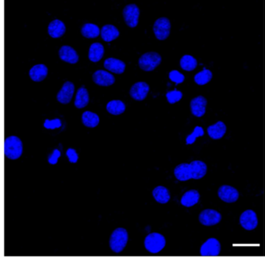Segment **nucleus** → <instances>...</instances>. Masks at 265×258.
I'll return each mask as SVG.
<instances>
[{
  "label": "nucleus",
  "mask_w": 265,
  "mask_h": 258,
  "mask_svg": "<svg viewBox=\"0 0 265 258\" xmlns=\"http://www.w3.org/2000/svg\"><path fill=\"white\" fill-rule=\"evenodd\" d=\"M23 153V143L15 135L8 137L4 143V154L10 160L19 159Z\"/></svg>",
  "instance_id": "f257e3e1"
},
{
  "label": "nucleus",
  "mask_w": 265,
  "mask_h": 258,
  "mask_svg": "<svg viewBox=\"0 0 265 258\" xmlns=\"http://www.w3.org/2000/svg\"><path fill=\"white\" fill-rule=\"evenodd\" d=\"M129 240V234L124 228H117L112 233L110 238V247L112 251L118 254L123 251Z\"/></svg>",
  "instance_id": "f03ea898"
},
{
  "label": "nucleus",
  "mask_w": 265,
  "mask_h": 258,
  "mask_svg": "<svg viewBox=\"0 0 265 258\" xmlns=\"http://www.w3.org/2000/svg\"><path fill=\"white\" fill-rule=\"evenodd\" d=\"M162 62V57L157 52L145 53L138 60V66L141 70L146 72L153 71Z\"/></svg>",
  "instance_id": "7ed1b4c3"
},
{
  "label": "nucleus",
  "mask_w": 265,
  "mask_h": 258,
  "mask_svg": "<svg viewBox=\"0 0 265 258\" xmlns=\"http://www.w3.org/2000/svg\"><path fill=\"white\" fill-rule=\"evenodd\" d=\"M145 247L151 254H158L165 247L166 239L164 236L158 233H152L146 237Z\"/></svg>",
  "instance_id": "20e7f679"
},
{
  "label": "nucleus",
  "mask_w": 265,
  "mask_h": 258,
  "mask_svg": "<svg viewBox=\"0 0 265 258\" xmlns=\"http://www.w3.org/2000/svg\"><path fill=\"white\" fill-rule=\"evenodd\" d=\"M171 23L167 18H160L156 19L153 24L154 35L160 41L168 38L170 34Z\"/></svg>",
  "instance_id": "39448f33"
},
{
  "label": "nucleus",
  "mask_w": 265,
  "mask_h": 258,
  "mask_svg": "<svg viewBox=\"0 0 265 258\" xmlns=\"http://www.w3.org/2000/svg\"><path fill=\"white\" fill-rule=\"evenodd\" d=\"M140 10L135 4H129L124 8L123 18L125 22L131 28H134L138 24Z\"/></svg>",
  "instance_id": "423d86ee"
},
{
  "label": "nucleus",
  "mask_w": 265,
  "mask_h": 258,
  "mask_svg": "<svg viewBox=\"0 0 265 258\" xmlns=\"http://www.w3.org/2000/svg\"><path fill=\"white\" fill-rule=\"evenodd\" d=\"M221 243L215 238H209L202 245L200 254L204 257L219 256L221 252Z\"/></svg>",
  "instance_id": "0eeeda50"
},
{
  "label": "nucleus",
  "mask_w": 265,
  "mask_h": 258,
  "mask_svg": "<svg viewBox=\"0 0 265 258\" xmlns=\"http://www.w3.org/2000/svg\"><path fill=\"white\" fill-rule=\"evenodd\" d=\"M199 221L206 226L217 225L222 220L221 213L214 209H205L199 215Z\"/></svg>",
  "instance_id": "6e6552de"
},
{
  "label": "nucleus",
  "mask_w": 265,
  "mask_h": 258,
  "mask_svg": "<svg viewBox=\"0 0 265 258\" xmlns=\"http://www.w3.org/2000/svg\"><path fill=\"white\" fill-rule=\"evenodd\" d=\"M240 223L241 226L246 230H249V231L254 230L258 225V216L254 211L248 209L243 212L240 216Z\"/></svg>",
  "instance_id": "1a4fd4ad"
},
{
  "label": "nucleus",
  "mask_w": 265,
  "mask_h": 258,
  "mask_svg": "<svg viewBox=\"0 0 265 258\" xmlns=\"http://www.w3.org/2000/svg\"><path fill=\"white\" fill-rule=\"evenodd\" d=\"M219 199L227 203H234L240 198V193L235 187L229 185H223L218 190Z\"/></svg>",
  "instance_id": "9d476101"
},
{
  "label": "nucleus",
  "mask_w": 265,
  "mask_h": 258,
  "mask_svg": "<svg viewBox=\"0 0 265 258\" xmlns=\"http://www.w3.org/2000/svg\"><path fill=\"white\" fill-rule=\"evenodd\" d=\"M207 104V100L203 96L194 97L190 103L191 114L197 118H202L206 114Z\"/></svg>",
  "instance_id": "9b49d317"
},
{
  "label": "nucleus",
  "mask_w": 265,
  "mask_h": 258,
  "mask_svg": "<svg viewBox=\"0 0 265 258\" xmlns=\"http://www.w3.org/2000/svg\"><path fill=\"white\" fill-rule=\"evenodd\" d=\"M93 80L96 85L100 87H110L115 82V78L108 72L104 70H97L93 74Z\"/></svg>",
  "instance_id": "f8f14e48"
},
{
  "label": "nucleus",
  "mask_w": 265,
  "mask_h": 258,
  "mask_svg": "<svg viewBox=\"0 0 265 258\" xmlns=\"http://www.w3.org/2000/svg\"><path fill=\"white\" fill-rule=\"evenodd\" d=\"M150 92V86L145 82L134 83L130 90V95L134 100L142 101L146 98Z\"/></svg>",
  "instance_id": "ddd939ff"
},
{
  "label": "nucleus",
  "mask_w": 265,
  "mask_h": 258,
  "mask_svg": "<svg viewBox=\"0 0 265 258\" xmlns=\"http://www.w3.org/2000/svg\"><path fill=\"white\" fill-rule=\"evenodd\" d=\"M75 91V86L72 82L67 81L64 83L61 91L57 94V100L62 104H68L73 98Z\"/></svg>",
  "instance_id": "4468645a"
},
{
  "label": "nucleus",
  "mask_w": 265,
  "mask_h": 258,
  "mask_svg": "<svg viewBox=\"0 0 265 258\" xmlns=\"http://www.w3.org/2000/svg\"><path fill=\"white\" fill-rule=\"evenodd\" d=\"M58 54L61 60L68 63L76 64L79 61V55L77 52L74 48L69 45H64L60 48Z\"/></svg>",
  "instance_id": "2eb2a0df"
},
{
  "label": "nucleus",
  "mask_w": 265,
  "mask_h": 258,
  "mask_svg": "<svg viewBox=\"0 0 265 258\" xmlns=\"http://www.w3.org/2000/svg\"><path fill=\"white\" fill-rule=\"evenodd\" d=\"M104 68L113 74H122L125 72L126 65L125 62L117 58H109L104 61Z\"/></svg>",
  "instance_id": "dca6fc26"
},
{
  "label": "nucleus",
  "mask_w": 265,
  "mask_h": 258,
  "mask_svg": "<svg viewBox=\"0 0 265 258\" xmlns=\"http://www.w3.org/2000/svg\"><path fill=\"white\" fill-rule=\"evenodd\" d=\"M66 27L63 22L55 19L49 23L48 27V35L52 38H59L66 33Z\"/></svg>",
  "instance_id": "f3484780"
},
{
  "label": "nucleus",
  "mask_w": 265,
  "mask_h": 258,
  "mask_svg": "<svg viewBox=\"0 0 265 258\" xmlns=\"http://www.w3.org/2000/svg\"><path fill=\"white\" fill-rule=\"evenodd\" d=\"M227 127L224 122L219 121L214 125L208 126L207 129L208 134L210 138L218 140L223 138L227 133Z\"/></svg>",
  "instance_id": "a211bd4d"
},
{
  "label": "nucleus",
  "mask_w": 265,
  "mask_h": 258,
  "mask_svg": "<svg viewBox=\"0 0 265 258\" xmlns=\"http://www.w3.org/2000/svg\"><path fill=\"white\" fill-rule=\"evenodd\" d=\"M190 165L192 173V179H202L206 175L208 167L206 163L201 160H194L190 163Z\"/></svg>",
  "instance_id": "6ab92c4d"
},
{
  "label": "nucleus",
  "mask_w": 265,
  "mask_h": 258,
  "mask_svg": "<svg viewBox=\"0 0 265 258\" xmlns=\"http://www.w3.org/2000/svg\"><path fill=\"white\" fill-rule=\"evenodd\" d=\"M48 70L44 64H38L31 68L29 72L31 79L35 82H41L48 75Z\"/></svg>",
  "instance_id": "aec40b11"
},
{
  "label": "nucleus",
  "mask_w": 265,
  "mask_h": 258,
  "mask_svg": "<svg viewBox=\"0 0 265 258\" xmlns=\"http://www.w3.org/2000/svg\"><path fill=\"white\" fill-rule=\"evenodd\" d=\"M174 176L178 181H187L192 179V173L189 164H181L174 169Z\"/></svg>",
  "instance_id": "412c9836"
},
{
  "label": "nucleus",
  "mask_w": 265,
  "mask_h": 258,
  "mask_svg": "<svg viewBox=\"0 0 265 258\" xmlns=\"http://www.w3.org/2000/svg\"><path fill=\"white\" fill-rule=\"evenodd\" d=\"M100 35H101L102 39L104 41L111 42L119 37L120 32L115 26L107 24L102 27L100 30Z\"/></svg>",
  "instance_id": "4be33fe9"
},
{
  "label": "nucleus",
  "mask_w": 265,
  "mask_h": 258,
  "mask_svg": "<svg viewBox=\"0 0 265 258\" xmlns=\"http://www.w3.org/2000/svg\"><path fill=\"white\" fill-rule=\"evenodd\" d=\"M200 200V194L197 190L186 191L181 198V203L184 206L192 207L198 204Z\"/></svg>",
  "instance_id": "5701e85b"
},
{
  "label": "nucleus",
  "mask_w": 265,
  "mask_h": 258,
  "mask_svg": "<svg viewBox=\"0 0 265 258\" xmlns=\"http://www.w3.org/2000/svg\"><path fill=\"white\" fill-rule=\"evenodd\" d=\"M90 101V96H89L88 91L87 88L83 86L77 91L75 99V107L76 108H84L88 105Z\"/></svg>",
  "instance_id": "b1692460"
},
{
  "label": "nucleus",
  "mask_w": 265,
  "mask_h": 258,
  "mask_svg": "<svg viewBox=\"0 0 265 258\" xmlns=\"http://www.w3.org/2000/svg\"><path fill=\"white\" fill-rule=\"evenodd\" d=\"M104 48L100 43H94L91 44L89 50V59L93 62H98L104 56Z\"/></svg>",
  "instance_id": "393cba45"
},
{
  "label": "nucleus",
  "mask_w": 265,
  "mask_h": 258,
  "mask_svg": "<svg viewBox=\"0 0 265 258\" xmlns=\"http://www.w3.org/2000/svg\"><path fill=\"white\" fill-rule=\"evenodd\" d=\"M152 195L155 200L160 204H167L170 199L169 190L164 186H158L154 189Z\"/></svg>",
  "instance_id": "a878e982"
},
{
  "label": "nucleus",
  "mask_w": 265,
  "mask_h": 258,
  "mask_svg": "<svg viewBox=\"0 0 265 258\" xmlns=\"http://www.w3.org/2000/svg\"><path fill=\"white\" fill-rule=\"evenodd\" d=\"M100 33V28L95 23H85L81 28V34L86 38H96Z\"/></svg>",
  "instance_id": "bb28decb"
},
{
  "label": "nucleus",
  "mask_w": 265,
  "mask_h": 258,
  "mask_svg": "<svg viewBox=\"0 0 265 258\" xmlns=\"http://www.w3.org/2000/svg\"><path fill=\"white\" fill-rule=\"evenodd\" d=\"M106 108L110 114H113V115H120L125 112L126 106H125V103L122 102L121 100H115L110 101L107 104Z\"/></svg>",
  "instance_id": "cd10ccee"
},
{
  "label": "nucleus",
  "mask_w": 265,
  "mask_h": 258,
  "mask_svg": "<svg viewBox=\"0 0 265 258\" xmlns=\"http://www.w3.org/2000/svg\"><path fill=\"white\" fill-rule=\"evenodd\" d=\"M180 66H181V69L185 71H193L196 69L197 66H198V61L194 56L190 55H185L181 58Z\"/></svg>",
  "instance_id": "c85d7f7f"
},
{
  "label": "nucleus",
  "mask_w": 265,
  "mask_h": 258,
  "mask_svg": "<svg viewBox=\"0 0 265 258\" xmlns=\"http://www.w3.org/2000/svg\"><path fill=\"white\" fill-rule=\"evenodd\" d=\"M83 125L87 128H95L100 123V118L97 114L91 111H85L82 115Z\"/></svg>",
  "instance_id": "c756f323"
},
{
  "label": "nucleus",
  "mask_w": 265,
  "mask_h": 258,
  "mask_svg": "<svg viewBox=\"0 0 265 258\" xmlns=\"http://www.w3.org/2000/svg\"><path fill=\"white\" fill-rule=\"evenodd\" d=\"M212 76L213 75H212L211 70L205 68L202 71L199 72L194 75V82L199 86L206 85L211 81Z\"/></svg>",
  "instance_id": "7c9ffc66"
},
{
  "label": "nucleus",
  "mask_w": 265,
  "mask_h": 258,
  "mask_svg": "<svg viewBox=\"0 0 265 258\" xmlns=\"http://www.w3.org/2000/svg\"><path fill=\"white\" fill-rule=\"evenodd\" d=\"M204 134H205V131H204L203 128L201 127V126H196V127L194 128L193 132L187 136L186 144H193L198 138L203 136Z\"/></svg>",
  "instance_id": "2f4dec72"
},
{
  "label": "nucleus",
  "mask_w": 265,
  "mask_h": 258,
  "mask_svg": "<svg viewBox=\"0 0 265 258\" xmlns=\"http://www.w3.org/2000/svg\"><path fill=\"white\" fill-rule=\"evenodd\" d=\"M166 97H167V101L170 104H175V103L178 102L182 99L183 93L181 91H169L167 92L166 94Z\"/></svg>",
  "instance_id": "473e14b6"
},
{
  "label": "nucleus",
  "mask_w": 265,
  "mask_h": 258,
  "mask_svg": "<svg viewBox=\"0 0 265 258\" xmlns=\"http://www.w3.org/2000/svg\"><path fill=\"white\" fill-rule=\"evenodd\" d=\"M169 78L171 81L174 82L176 84H180L185 81V76L177 70H172L170 72Z\"/></svg>",
  "instance_id": "72a5a7b5"
},
{
  "label": "nucleus",
  "mask_w": 265,
  "mask_h": 258,
  "mask_svg": "<svg viewBox=\"0 0 265 258\" xmlns=\"http://www.w3.org/2000/svg\"><path fill=\"white\" fill-rule=\"evenodd\" d=\"M62 126V122L61 120L58 119V118H56L54 120H45V122L44 123V127L47 129H59L60 127Z\"/></svg>",
  "instance_id": "f704fd0d"
},
{
  "label": "nucleus",
  "mask_w": 265,
  "mask_h": 258,
  "mask_svg": "<svg viewBox=\"0 0 265 258\" xmlns=\"http://www.w3.org/2000/svg\"><path fill=\"white\" fill-rule=\"evenodd\" d=\"M66 156L69 158V162L72 163V164H76L78 161V159H79L76 151L71 148H69L66 151Z\"/></svg>",
  "instance_id": "c9c22d12"
},
{
  "label": "nucleus",
  "mask_w": 265,
  "mask_h": 258,
  "mask_svg": "<svg viewBox=\"0 0 265 258\" xmlns=\"http://www.w3.org/2000/svg\"><path fill=\"white\" fill-rule=\"evenodd\" d=\"M61 156V152L58 149H55L53 151L52 156L48 159V163L52 165L57 164L58 163V158Z\"/></svg>",
  "instance_id": "e433bc0d"
}]
</instances>
